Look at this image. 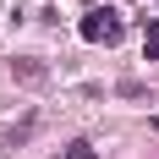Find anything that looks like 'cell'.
<instances>
[{
    "label": "cell",
    "instance_id": "obj_1",
    "mask_svg": "<svg viewBox=\"0 0 159 159\" xmlns=\"http://www.w3.org/2000/svg\"><path fill=\"white\" fill-rule=\"evenodd\" d=\"M115 33H121L115 11H88V16H82V39H88V44H110Z\"/></svg>",
    "mask_w": 159,
    "mask_h": 159
},
{
    "label": "cell",
    "instance_id": "obj_3",
    "mask_svg": "<svg viewBox=\"0 0 159 159\" xmlns=\"http://www.w3.org/2000/svg\"><path fill=\"white\" fill-rule=\"evenodd\" d=\"M143 49H148V61H159V22L143 28Z\"/></svg>",
    "mask_w": 159,
    "mask_h": 159
},
{
    "label": "cell",
    "instance_id": "obj_2",
    "mask_svg": "<svg viewBox=\"0 0 159 159\" xmlns=\"http://www.w3.org/2000/svg\"><path fill=\"white\" fill-rule=\"evenodd\" d=\"M11 77H16V82H28V88H39V82H49V66H44V61H33V55H16V61H11Z\"/></svg>",
    "mask_w": 159,
    "mask_h": 159
},
{
    "label": "cell",
    "instance_id": "obj_5",
    "mask_svg": "<svg viewBox=\"0 0 159 159\" xmlns=\"http://www.w3.org/2000/svg\"><path fill=\"white\" fill-rule=\"evenodd\" d=\"M66 159H93V143H82V137H77V143L66 148Z\"/></svg>",
    "mask_w": 159,
    "mask_h": 159
},
{
    "label": "cell",
    "instance_id": "obj_4",
    "mask_svg": "<svg viewBox=\"0 0 159 159\" xmlns=\"http://www.w3.org/2000/svg\"><path fill=\"white\" fill-rule=\"evenodd\" d=\"M115 93H121V99H143L148 88H143V82H137V77H126V82H115Z\"/></svg>",
    "mask_w": 159,
    "mask_h": 159
}]
</instances>
